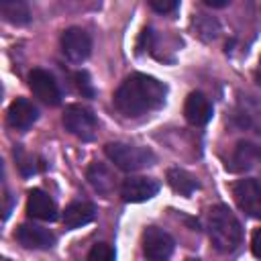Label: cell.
<instances>
[{
	"label": "cell",
	"mask_w": 261,
	"mask_h": 261,
	"mask_svg": "<svg viewBox=\"0 0 261 261\" xmlns=\"http://www.w3.org/2000/svg\"><path fill=\"white\" fill-rule=\"evenodd\" d=\"M167 88L147 73L128 75L114 92V106L120 114L137 118L163 106Z\"/></svg>",
	"instance_id": "1"
},
{
	"label": "cell",
	"mask_w": 261,
	"mask_h": 261,
	"mask_svg": "<svg viewBox=\"0 0 261 261\" xmlns=\"http://www.w3.org/2000/svg\"><path fill=\"white\" fill-rule=\"evenodd\" d=\"M208 237L220 253H232L243 241V228L230 208L218 204L208 212Z\"/></svg>",
	"instance_id": "2"
},
{
	"label": "cell",
	"mask_w": 261,
	"mask_h": 261,
	"mask_svg": "<svg viewBox=\"0 0 261 261\" xmlns=\"http://www.w3.org/2000/svg\"><path fill=\"white\" fill-rule=\"evenodd\" d=\"M104 153L122 171H139V169H143V167H147L155 161V155L151 153V149L130 145V143H122V141L108 143L104 147Z\"/></svg>",
	"instance_id": "3"
},
{
	"label": "cell",
	"mask_w": 261,
	"mask_h": 261,
	"mask_svg": "<svg viewBox=\"0 0 261 261\" xmlns=\"http://www.w3.org/2000/svg\"><path fill=\"white\" fill-rule=\"evenodd\" d=\"M63 126L82 141H92L98 130V120L92 110L82 104H69L63 112Z\"/></svg>",
	"instance_id": "4"
},
{
	"label": "cell",
	"mask_w": 261,
	"mask_h": 261,
	"mask_svg": "<svg viewBox=\"0 0 261 261\" xmlns=\"http://www.w3.org/2000/svg\"><path fill=\"white\" fill-rule=\"evenodd\" d=\"M232 198L247 216L261 218V186L255 179H237L232 184Z\"/></svg>",
	"instance_id": "5"
},
{
	"label": "cell",
	"mask_w": 261,
	"mask_h": 261,
	"mask_svg": "<svg viewBox=\"0 0 261 261\" xmlns=\"http://www.w3.org/2000/svg\"><path fill=\"white\" fill-rule=\"evenodd\" d=\"M173 239L157 226H149L143 232V253L149 261H167L173 253Z\"/></svg>",
	"instance_id": "6"
},
{
	"label": "cell",
	"mask_w": 261,
	"mask_h": 261,
	"mask_svg": "<svg viewBox=\"0 0 261 261\" xmlns=\"http://www.w3.org/2000/svg\"><path fill=\"white\" fill-rule=\"evenodd\" d=\"M61 49H63V55L73 61V63H82L90 57V51H92V39L90 35L80 29V27H69L63 31L61 35Z\"/></svg>",
	"instance_id": "7"
},
{
	"label": "cell",
	"mask_w": 261,
	"mask_h": 261,
	"mask_svg": "<svg viewBox=\"0 0 261 261\" xmlns=\"http://www.w3.org/2000/svg\"><path fill=\"white\" fill-rule=\"evenodd\" d=\"M29 86L33 90V94L45 102L47 106H57L61 102V92H59V86L57 82L53 80V75L45 69H33L29 73Z\"/></svg>",
	"instance_id": "8"
},
{
	"label": "cell",
	"mask_w": 261,
	"mask_h": 261,
	"mask_svg": "<svg viewBox=\"0 0 261 261\" xmlns=\"http://www.w3.org/2000/svg\"><path fill=\"white\" fill-rule=\"evenodd\" d=\"M159 192V181L153 177H143V175H135V177H126L120 186V196L124 202L137 204V202H147L151 200L155 194Z\"/></svg>",
	"instance_id": "9"
},
{
	"label": "cell",
	"mask_w": 261,
	"mask_h": 261,
	"mask_svg": "<svg viewBox=\"0 0 261 261\" xmlns=\"http://www.w3.org/2000/svg\"><path fill=\"white\" fill-rule=\"evenodd\" d=\"M37 118H39L37 106L31 100H27V98H16L8 106V112H6V122L14 130H27V128H31L37 122Z\"/></svg>",
	"instance_id": "10"
},
{
	"label": "cell",
	"mask_w": 261,
	"mask_h": 261,
	"mask_svg": "<svg viewBox=\"0 0 261 261\" xmlns=\"http://www.w3.org/2000/svg\"><path fill=\"white\" fill-rule=\"evenodd\" d=\"M16 241L27 249H51L55 245V234L39 224L24 222L16 228Z\"/></svg>",
	"instance_id": "11"
},
{
	"label": "cell",
	"mask_w": 261,
	"mask_h": 261,
	"mask_svg": "<svg viewBox=\"0 0 261 261\" xmlns=\"http://www.w3.org/2000/svg\"><path fill=\"white\" fill-rule=\"evenodd\" d=\"M27 214L31 218H37V220L53 222L57 218V206L49 194L35 188L29 192V198H27Z\"/></svg>",
	"instance_id": "12"
},
{
	"label": "cell",
	"mask_w": 261,
	"mask_h": 261,
	"mask_svg": "<svg viewBox=\"0 0 261 261\" xmlns=\"http://www.w3.org/2000/svg\"><path fill=\"white\" fill-rule=\"evenodd\" d=\"M186 120L194 126H204L212 118V104L202 92H192L184 104Z\"/></svg>",
	"instance_id": "13"
},
{
	"label": "cell",
	"mask_w": 261,
	"mask_h": 261,
	"mask_svg": "<svg viewBox=\"0 0 261 261\" xmlns=\"http://www.w3.org/2000/svg\"><path fill=\"white\" fill-rule=\"evenodd\" d=\"M234 118L239 126L261 135V102H257L253 96H245L239 100Z\"/></svg>",
	"instance_id": "14"
},
{
	"label": "cell",
	"mask_w": 261,
	"mask_h": 261,
	"mask_svg": "<svg viewBox=\"0 0 261 261\" xmlns=\"http://www.w3.org/2000/svg\"><path fill=\"white\" fill-rule=\"evenodd\" d=\"M259 163H261V147H257L255 143H249V141H241V143H237L226 167L230 171H245Z\"/></svg>",
	"instance_id": "15"
},
{
	"label": "cell",
	"mask_w": 261,
	"mask_h": 261,
	"mask_svg": "<svg viewBox=\"0 0 261 261\" xmlns=\"http://www.w3.org/2000/svg\"><path fill=\"white\" fill-rule=\"evenodd\" d=\"M96 216V208L90 202H71L63 212V224L67 228H80L92 222Z\"/></svg>",
	"instance_id": "16"
},
{
	"label": "cell",
	"mask_w": 261,
	"mask_h": 261,
	"mask_svg": "<svg viewBox=\"0 0 261 261\" xmlns=\"http://www.w3.org/2000/svg\"><path fill=\"white\" fill-rule=\"evenodd\" d=\"M167 184L171 186L173 192H177V194H181V196H192V194L200 188L198 179H196L190 171H186V169H181V167H171V169H167Z\"/></svg>",
	"instance_id": "17"
},
{
	"label": "cell",
	"mask_w": 261,
	"mask_h": 261,
	"mask_svg": "<svg viewBox=\"0 0 261 261\" xmlns=\"http://www.w3.org/2000/svg\"><path fill=\"white\" fill-rule=\"evenodd\" d=\"M88 181L92 184V188L96 190V192H100V194H110L112 190H114V175H112V171L104 165V163H92L90 167H88Z\"/></svg>",
	"instance_id": "18"
},
{
	"label": "cell",
	"mask_w": 261,
	"mask_h": 261,
	"mask_svg": "<svg viewBox=\"0 0 261 261\" xmlns=\"http://www.w3.org/2000/svg\"><path fill=\"white\" fill-rule=\"evenodd\" d=\"M0 12L4 16V20L12 22V24H27L31 20V12L29 6L20 0H6L0 4Z\"/></svg>",
	"instance_id": "19"
},
{
	"label": "cell",
	"mask_w": 261,
	"mask_h": 261,
	"mask_svg": "<svg viewBox=\"0 0 261 261\" xmlns=\"http://www.w3.org/2000/svg\"><path fill=\"white\" fill-rule=\"evenodd\" d=\"M194 27H196L198 35H200L204 41H210V39H214V37L218 35V22H216L214 18H210V16L198 14V16L194 18Z\"/></svg>",
	"instance_id": "20"
},
{
	"label": "cell",
	"mask_w": 261,
	"mask_h": 261,
	"mask_svg": "<svg viewBox=\"0 0 261 261\" xmlns=\"http://www.w3.org/2000/svg\"><path fill=\"white\" fill-rule=\"evenodd\" d=\"M114 259L116 253L108 243H96L88 253V261H114Z\"/></svg>",
	"instance_id": "21"
},
{
	"label": "cell",
	"mask_w": 261,
	"mask_h": 261,
	"mask_svg": "<svg viewBox=\"0 0 261 261\" xmlns=\"http://www.w3.org/2000/svg\"><path fill=\"white\" fill-rule=\"evenodd\" d=\"M73 80H75V86H77V90H80L84 96H88V98H92V96H94V88H92L90 75H88L86 71H77V73L73 75Z\"/></svg>",
	"instance_id": "22"
},
{
	"label": "cell",
	"mask_w": 261,
	"mask_h": 261,
	"mask_svg": "<svg viewBox=\"0 0 261 261\" xmlns=\"http://www.w3.org/2000/svg\"><path fill=\"white\" fill-rule=\"evenodd\" d=\"M149 4L157 12H171V10H175L179 6V2H175V0H151Z\"/></svg>",
	"instance_id": "23"
},
{
	"label": "cell",
	"mask_w": 261,
	"mask_h": 261,
	"mask_svg": "<svg viewBox=\"0 0 261 261\" xmlns=\"http://www.w3.org/2000/svg\"><path fill=\"white\" fill-rule=\"evenodd\" d=\"M251 251L257 259H261V228H257L251 237Z\"/></svg>",
	"instance_id": "24"
},
{
	"label": "cell",
	"mask_w": 261,
	"mask_h": 261,
	"mask_svg": "<svg viewBox=\"0 0 261 261\" xmlns=\"http://www.w3.org/2000/svg\"><path fill=\"white\" fill-rule=\"evenodd\" d=\"M206 6H212V8H222L228 4V0H204Z\"/></svg>",
	"instance_id": "25"
},
{
	"label": "cell",
	"mask_w": 261,
	"mask_h": 261,
	"mask_svg": "<svg viewBox=\"0 0 261 261\" xmlns=\"http://www.w3.org/2000/svg\"><path fill=\"white\" fill-rule=\"evenodd\" d=\"M255 80H257V84H261V61H259V65H257V71H255Z\"/></svg>",
	"instance_id": "26"
}]
</instances>
